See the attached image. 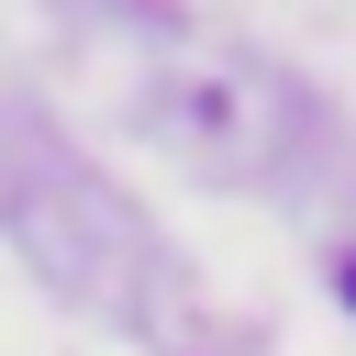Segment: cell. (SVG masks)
Here are the masks:
<instances>
[]
</instances>
